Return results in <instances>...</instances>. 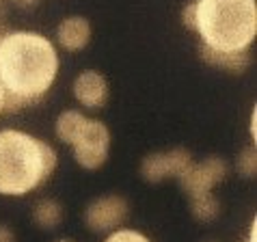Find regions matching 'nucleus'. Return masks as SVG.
Segmentation results:
<instances>
[{
    "label": "nucleus",
    "instance_id": "nucleus-7",
    "mask_svg": "<svg viewBox=\"0 0 257 242\" xmlns=\"http://www.w3.org/2000/svg\"><path fill=\"white\" fill-rule=\"evenodd\" d=\"M192 156L188 149L184 147H173L169 152H154L147 154L141 162V175L145 182L158 184L167 177H180L184 171L192 165Z\"/></svg>",
    "mask_w": 257,
    "mask_h": 242
},
{
    "label": "nucleus",
    "instance_id": "nucleus-15",
    "mask_svg": "<svg viewBox=\"0 0 257 242\" xmlns=\"http://www.w3.org/2000/svg\"><path fill=\"white\" fill-rule=\"evenodd\" d=\"M104 242H152V240L134 229H115V231H110V236Z\"/></svg>",
    "mask_w": 257,
    "mask_h": 242
},
{
    "label": "nucleus",
    "instance_id": "nucleus-2",
    "mask_svg": "<svg viewBox=\"0 0 257 242\" xmlns=\"http://www.w3.org/2000/svg\"><path fill=\"white\" fill-rule=\"evenodd\" d=\"M54 147L20 130H0V195L24 197L52 177Z\"/></svg>",
    "mask_w": 257,
    "mask_h": 242
},
{
    "label": "nucleus",
    "instance_id": "nucleus-21",
    "mask_svg": "<svg viewBox=\"0 0 257 242\" xmlns=\"http://www.w3.org/2000/svg\"><path fill=\"white\" fill-rule=\"evenodd\" d=\"M5 13H7V3L0 0V22H5Z\"/></svg>",
    "mask_w": 257,
    "mask_h": 242
},
{
    "label": "nucleus",
    "instance_id": "nucleus-3",
    "mask_svg": "<svg viewBox=\"0 0 257 242\" xmlns=\"http://www.w3.org/2000/svg\"><path fill=\"white\" fill-rule=\"evenodd\" d=\"M195 31L201 44L220 52L248 50L257 35L255 0H195Z\"/></svg>",
    "mask_w": 257,
    "mask_h": 242
},
{
    "label": "nucleus",
    "instance_id": "nucleus-16",
    "mask_svg": "<svg viewBox=\"0 0 257 242\" xmlns=\"http://www.w3.org/2000/svg\"><path fill=\"white\" fill-rule=\"evenodd\" d=\"M195 20H197V5H195V0H190L182 11V24L186 26L188 31H195Z\"/></svg>",
    "mask_w": 257,
    "mask_h": 242
},
{
    "label": "nucleus",
    "instance_id": "nucleus-25",
    "mask_svg": "<svg viewBox=\"0 0 257 242\" xmlns=\"http://www.w3.org/2000/svg\"><path fill=\"white\" fill-rule=\"evenodd\" d=\"M208 242H212V240H208Z\"/></svg>",
    "mask_w": 257,
    "mask_h": 242
},
{
    "label": "nucleus",
    "instance_id": "nucleus-11",
    "mask_svg": "<svg viewBox=\"0 0 257 242\" xmlns=\"http://www.w3.org/2000/svg\"><path fill=\"white\" fill-rule=\"evenodd\" d=\"M63 218H65V210H63V205L56 199L44 197L33 205V220L39 229L52 231L63 223Z\"/></svg>",
    "mask_w": 257,
    "mask_h": 242
},
{
    "label": "nucleus",
    "instance_id": "nucleus-6",
    "mask_svg": "<svg viewBox=\"0 0 257 242\" xmlns=\"http://www.w3.org/2000/svg\"><path fill=\"white\" fill-rule=\"evenodd\" d=\"M130 205L121 195H104L93 199L84 210V223L95 233H110L127 220Z\"/></svg>",
    "mask_w": 257,
    "mask_h": 242
},
{
    "label": "nucleus",
    "instance_id": "nucleus-10",
    "mask_svg": "<svg viewBox=\"0 0 257 242\" xmlns=\"http://www.w3.org/2000/svg\"><path fill=\"white\" fill-rule=\"evenodd\" d=\"M199 56L212 67H220L229 74H244L246 67L251 65V52L242 50V52H220V50H212L208 46H199Z\"/></svg>",
    "mask_w": 257,
    "mask_h": 242
},
{
    "label": "nucleus",
    "instance_id": "nucleus-18",
    "mask_svg": "<svg viewBox=\"0 0 257 242\" xmlns=\"http://www.w3.org/2000/svg\"><path fill=\"white\" fill-rule=\"evenodd\" d=\"M37 3H39V0H16V5L22 7V9H33Z\"/></svg>",
    "mask_w": 257,
    "mask_h": 242
},
{
    "label": "nucleus",
    "instance_id": "nucleus-12",
    "mask_svg": "<svg viewBox=\"0 0 257 242\" xmlns=\"http://www.w3.org/2000/svg\"><path fill=\"white\" fill-rule=\"evenodd\" d=\"M87 119L89 117H84L80 110H74V108L63 110L61 115L56 117V124H54V132H56V137H59V141L71 145L84 128V124H87Z\"/></svg>",
    "mask_w": 257,
    "mask_h": 242
},
{
    "label": "nucleus",
    "instance_id": "nucleus-24",
    "mask_svg": "<svg viewBox=\"0 0 257 242\" xmlns=\"http://www.w3.org/2000/svg\"><path fill=\"white\" fill-rule=\"evenodd\" d=\"M54 242H74V240H69V238H59V240H54Z\"/></svg>",
    "mask_w": 257,
    "mask_h": 242
},
{
    "label": "nucleus",
    "instance_id": "nucleus-1",
    "mask_svg": "<svg viewBox=\"0 0 257 242\" xmlns=\"http://www.w3.org/2000/svg\"><path fill=\"white\" fill-rule=\"evenodd\" d=\"M59 54L46 35L9 31L0 41V84L5 93L35 104L56 80Z\"/></svg>",
    "mask_w": 257,
    "mask_h": 242
},
{
    "label": "nucleus",
    "instance_id": "nucleus-20",
    "mask_svg": "<svg viewBox=\"0 0 257 242\" xmlns=\"http://www.w3.org/2000/svg\"><path fill=\"white\" fill-rule=\"evenodd\" d=\"M257 238V220H253V225H251V238H248L246 242H255Z\"/></svg>",
    "mask_w": 257,
    "mask_h": 242
},
{
    "label": "nucleus",
    "instance_id": "nucleus-13",
    "mask_svg": "<svg viewBox=\"0 0 257 242\" xmlns=\"http://www.w3.org/2000/svg\"><path fill=\"white\" fill-rule=\"evenodd\" d=\"M190 212L199 223H212L220 214V201L212 193L208 195H199L190 199Z\"/></svg>",
    "mask_w": 257,
    "mask_h": 242
},
{
    "label": "nucleus",
    "instance_id": "nucleus-4",
    "mask_svg": "<svg viewBox=\"0 0 257 242\" xmlns=\"http://www.w3.org/2000/svg\"><path fill=\"white\" fill-rule=\"evenodd\" d=\"M76 162L82 169L95 171L106 165L110 152V130L99 119H87V124L71 143Z\"/></svg>",
    "mask_w": 257,
    "mask_h": 242
},
{
    "label": "nucleus",
    "instance_id": "nucleus-17",
    "mask_svg": "<svg viewBox=\"0 0 257 242\" xmlns=\"http://www.w3.org/2000/svg\"><path fill=\"white\" fill-rule=\"evenodd\" d=\"M0 242H16V233H13L9 225L0 223Z\"/></svg>",
    "mask_w": 257,
    "mask_h": 242
},
{
    "label": "nucleus",
    "instance_id": "nucleus-8",
    "mask_svg": "<svg viewBox=\"0 0 257 242\" xmlns=\"http://www.w3.org/2000/svg\"><path fill=\"white\" fill-rule=\"evenodd\" d=\"M74 97L87 108H102L108 102V82L95 69H84L74 80Z\"/></svg>",
    "mask_w": 257,
    "mask_h": 242
},
{
    "label": "nucleus",
    "instance_id": "nucleus-23",
    "mask_svg": "<svg viewBox=\"0 0 257 242\" xmlns=\"http://www.w3.org/2000/svg\"><path fill=\"white\" fill-rule=\"evenodd\" d=\"M3 99H5V89H3V84H0V115H3Z\"/></svg>",
    "mask_w": 257,
    "mask_h": 242
},
{
    "label": "nucleus",
    "instance_id": "nucleus-9",
    "mask_svg": "<svg viewBox=\"0 0 257 242\" xmlns=\"http://www.w3.org/2000/svg\"><path fill=\"white\" fill-rule=\"evenodd\" d=\"M56 41L67 52H78V50L87 48L91 41V24L82 16H69L61 20L56 28Z\"/></svg>",
    "mask_w": 257,
    "mask_h": 242
},
{
    "label": "nucleus",
    "instance_id": "nucleus-22",
    "mask_svg": "<svg viewBox=\"0 0 257 242\" xmlns=\"http://www.w3.org/2000/svg\"><path fill=\"white\" fill-rule=\"evenodd\" d=\"M7 33H9V26H7L5 22H0V41H3V37H5Z\"/></svg>",
    "mask_w": 257,
    "mask_h": 242
},
{
    "label": "nucleus",
    "instance_id": "nucleus-5",
    "mask_svg": "<svg viewBox=\"0 0 257 242\" xmlns=\"http://www.w3.org/2000/svg\"><path fill=\"white\" fill-rule=\"evenodd\" d=\"M229 173L227 162L220 156H208L201 162H192V165L177 177L182 190L186 193L190 199L199 197V195H208L212 193V188L220 184Z\"/></svg>",
    "mask_w": 257,
    "mask_h": 242
},
{
    "label": "nucleus",
    "instance_id": "nucleus-14",
    "mask_svg": "<svg viewBox=\"0 0 257 242\" xmlns=\"http://www.w3.org/2000/svg\"><path fill=\"white\" fill-rule=\"evenodd\" d=\"M235 169L242 177H255L257 171V154L255 147H244L238 156V162H235Z\"/></svg>",
    "mask_w": 257,
    "mask_h": 242
},
{
    "label": "nucleus",
    "instance_id": "nucleus-19",
    "mask_svg": "<svg viewBox=\"0 0 257 242\" xmlns=\"http://www.w3.org/2000/svg\"><path fill=\"white\" fill-rule=\"evenodd\" d=\"M251 137L257 139V110H253L251 115Z\"/></svg>",
    "mask_w": 257,
    "mask_h": 242
}]
</instances>
